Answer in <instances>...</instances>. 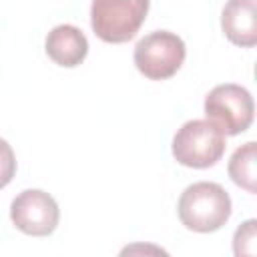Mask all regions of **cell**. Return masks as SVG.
<instances>
[{"mask_svg": "<svg viewBox=\"0 0 257 257\" xmlns=\"http://www.w3.org/2000/svg\"><path fill=\"white\" fill-rule=\"evenodd\" d=\"M151 0H92L90 26L110 44L131 40L147 18Z\"/></svg>", "mask_w": 257, "mask_h": 257, "instance_id": "2", "label": "cell"}, {"mask_svg": "<svg viewBox=\"0 0 257 257\" xmlns=\"http://www.w3.org/2000/svg\"><path fill=\"white\" fill-rule=\"evenodd\" d=\"M257 221L255 219H249L245 221L237 231H235V239H233V251L235 255H255L257 247H255V241H257Z\"/></svg>", "mask_w": 257, "mask_h": 257, "instance_id": "10", "label": "cell"}, {"mask_svg": "<svg viewBox=\"0 0 257 257\" xmlns=\"http://www.w3.org/2000/svg\"><path fill=\"white\" fill-rule=\"evenodd\" d=\"M181 223L197 233H211L221 229L231 217L229 193L211 181H199L189 185L177 205Z\"/></svg>", "mask_w": 257, "mask_h": 257, "instance_id": "1", "label": "cell"}, {"mask_svg": "<svg viewBox=\"0 0 257 257\" xmlns=\"http://www.w3.org/2000/svg\"><path fill=\"white\" fill-rule=\"evenodd\" d=\"M221 26L225 36L243 48H251L257 44V16H255V0H227Z\"/></svg>", "mask_w": 257, "mask_h": 257, "instance_id": "7", "label": "cell"}, {"mask_svg": "<svg viewBox=\"0 0 257 257\" xmlns=\"http://www.w3.org/2000/svg\"><path fill=\"white\" fill-rule=\"evenodd\" d=\"M229 177L235 185L243 187L249 193H255V143L249 141L241 145L229 161Z\"/></svg>", "mask_w": 257, "mask_h": 257, "instance_id": "9", "label": "cell"}, {"mask_svg": "<svg viewBox=\"0 0 257 257\" xmlns=\"http://www.w3.org/2000/svg\"><path fill=\"white\" fill-rule=\"evenodd\" d=\"M185 42L169 30H155L135 46V66L151 80H165L177 74L185 62Z\"/></svg>", "mask_w": 257, "mask_h": 257, "instance_id": "4", "label": "cell"}, {"mask_svg": "<svg viewBox=\"0 0 257 257\" xmlns=\"http://www.w3.org/2000/svg\"><path fill=\"white\" fill-rule=\"evenodd\" d=\"M46 54L58 66H78L88 54V40L80 28L72 24H58L46 36Z\"/></svg>", "mask_w": 257, "mask_h": 257, "instance_id": "8", "label": "cell"}, {"mask_svg": "<svg viewBox=\"0 0 257 257\" xmlns=\"http://www.w3.org/2000/svg\"><path fill=\"white\" fill-rule=\"evenodd\" d=\"M253 96L245 86L227 82L205 96V114L223 135L245 133L253 122Z\"/></svg>", "mask_w": 257, "mask_h": 257, "instance_id": "5", "label": "cell"}, {"mask_svg": "<svg viewBox=\"0 0 257 257\" xmlns=\"http://www.w3.org/2000/svg\"><path fill=\"white\" fill-rule=\"evenodd\" d=\"M225 147V135L211 120L201 118L187 120L173 137V157L191 169L213 167L223 157Z\"/></svg>", "mask_w": 257, "mask_h": 257, "instance_id": "3", "label": "cell"}, {"mask_svg": "<svg viewBox=\"0 0 257 257\" xmlns=\"http://www.w3.org/2000/svg\"><path fill=\"white\" fill-rule=\"evenodd\" d=\"M14 173H16L14 151L4 139H0V189H4L14 179Z\"/></svg>", "mask_w": 257, "mask_h": 257, "instance_id": "11", "label": "cell"}, {"mask_svg": "<svg viewBox=\"0 0 257 257\" xmlns=\"http://www.w3.org/2000/svg\"><path fill=\"white\" fill-rule=\"evenodd\" d=\"M58 205L56 201L40 191V189H26L18 193L10 205V219L26 235L44 237L50 235L58 225Z\"/></svg>", "mask_w": 257, "mask_h": 257, "instance_id": "6", "label": "cell"}]
</instances>
